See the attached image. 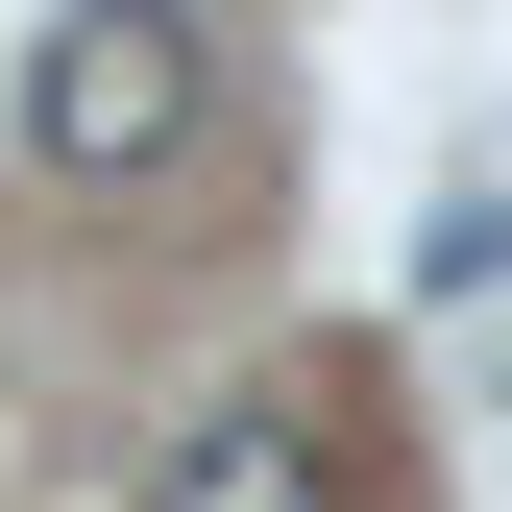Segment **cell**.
<instances>
[{
    "label": "cell",
    "mask_w": 512,
    "mask_h": 512,
    "mask_svg": "<svg viewBox=\"0 0 512 512\" xmlns=\"http://www.w3.org/2000/svg\"><path fill=\"white\" fill-rule=\"evenodd\" d=\"M196 98H220L196 0H74V25L25 49V147H49V171H171V147H196Z\"/></svg>",
    "instance_id": "cell-1"
},
{
    "label": "cell",
    "mask_w": 512,
    "mask_h": 512,
    "mask_svg": "<svg viewBox=\"0 0 512 512\" xmlns=\"http://www.w3.org/2000/svg\"><path fill=\"white\" fill-rule=\"evenodd\" d=\"M147 512H317V415H196L147 464Z\"/></svg>",
    "instance_id": "cell-2"
}]
</instances>
